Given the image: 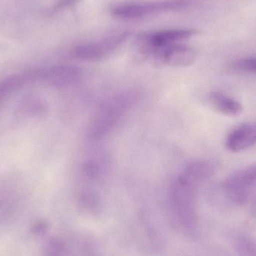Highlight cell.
Listing matches in <instances>:
<instances>
[{"label":"cell","instance_id":"12","mask_svg":"<svg viewBox=\"0 0 256 256\" xmlns=\"http://www.w3.org/2000/svg\"><path fill=\"white\" fill-rule=\"evenodd\" d=\"M234 68L237 70L256 73V57L240 60L234 64Z\"/></svg>","mask_w":256,"mask_h":256},{"label":"cell","instance_id":"1","mask_svg":"<svg viewBox=\"0 0 256 256\" xmlns=\"http://www.w3.org/2000/svg\"><path fill=\"white\" fill-rule=\"evenodd\" d=\"M136 99V93L129 90L105 100L93 116L88 126V137L99 140L108 135L132 108Z\"/></svg>","mask_w":256,"mask_h":256},{"label":"cell","instance_id":"9","mask_svg":"<svg viewBox=\"0 0 256 256\" xmlns=\"http://www.w3.org/2000/svg\"><path fill=\"white\" fill-rule=\"evenodd\" d=\"M208 98L210 105L224 115L236 116L243 111V106L238 100L220 92L210 93Z\"/></svg>","mask_w":256,"mask_h":256},{"label":"cell","instance_id":"2","mask_svg":"<svg viewBox=\"0 0 256 256\" xmlns=\"http://www.w3.org/2000/svg\"><path fill=\"white\" fill-rule=\"evenodd\" d=\"M188 4V2L185 0H160L123 3L112 8L111 13L114 16L120 19H138L160 12L179 10L186 7Z\"/></svg>","mask_w":256,"mask_h":256},{"label":"cell","instance_id":"13","mask_svg":"<svg viewBox=\"0 0 256 256\" xmlns=\"http://www.w3.org/2000/svg\"><path fill=\"white\" fill-rule=\"evenodd\" d=\"M252 216L256 219V201L254 202V204H252Z\"/></svg>","mask_w":256,"mask_h":256},{"label":"cell","instance_id":"10","mask_svg":"<svg viewBox=\"0 0 256 256\" xmlns=\"http://www.w3.org/2000/svg\"><path fill=\"white\" fill-rule=\"evenodd\" d=\"M234 248L239 256H256V236L242 233L234 240Z\"/></svg>","mask_w":256,"mask_h":256},{"label":"cell","instance_id":"11","mask_svg":"<svg viewBox=\"0 0 256 256\" xmlns=\"http://www.w3.org/2000/svg\"><path fill=\"white\" fill-rule=\"evenodd\" d=\"M105 164L106 162L103 158L93 156L88 158L82 164L84 176L90 179L98 178L104 172Z\"/></svg>","mask_w":256,"mask_h":256},{"label":"cell","instance_id":"3","mask_svg":"<svg viewBox=\"0 0 256 256\" xmlns=\"http://www.w3.org/2000/svg\"><path fill=\"white\" fill-rule=\"evenodd\" d=\"M227 198L238 206H244L250 200L256 188V164L234 172L222 184Z\"/></svg>","mask_w":256,"mask_h":256},{"label":"cell","instance_id":"5","mask_svg":"<svg viewBox=\"0 0 256 256\" xmlns=\"http://www.w3.org/2000/svg\"><path fill=\"white\" fill-rule=\"evenodd\" d=\"M130 36V32L118 33L97 42L82 44L74 50L75 55L86 61H97L112 54Z\"/></svg>","mask_w":256,"mask_h":256},{"label":"cell","instance_id":"4","mask_svg":"<svg viewBox=\"0 0 256 256\" xmlns=\"http://www.w3.org/2000/svg\"><path fill=\"white\" fill-rule=\"evenodd\" d=\"M198 31L192 28H176L141 33L137 38L143 54L153 56L156 52L190 38Z\"/></svg>","mask_w":256,"mask_h":256},{"label":"cell","instance_id":"8","mask_svg":"<svg viewBox=\"0 0 256 256\" xmlns=\"http://www.w3.org/2000/svg\"><path fill=\"white\" fill-rule=\"evenodd\" d=\"M256 144V124H244L227 137L226 146L232 152L246 150Z\"/></svg>","mask_w":256,"mask_h":256},{"label":"cell","instance_id":"6","mask_svg":"<svg viewBox=\"0 0 256 256\" xmlns=\"http://www.w3.org/2000/svg\"><path fill=\"white\" fill-rule=\"evenodd\" d=\"M153 57L160 63L170 67L184 68L195 62L196 52L192 46L179 43L160 50Z\"/></svg>","mask_w":256,"mask_h":256},{"label":"cell","instance_id":"7","mask_svg":"<svg viewBox=\"0 0 256 256\" xmlns=\"http://www.w3.org/2000/svg\"><path fill=\"white\" fill-rule=\"evenodd\" d=\"M215 171L216 167L210 161H194L182 170L177 179L197 188L200 184L210 178Z\"/></svg>","mask_w":256,"mask_h":256}]
</instances>
